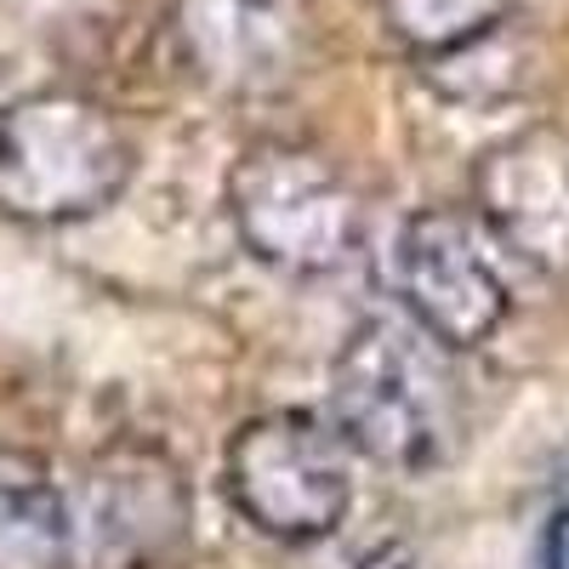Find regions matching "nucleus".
Instances as JSON below:
<instances>
[{
  "label": "nucleus",
  "mask_w": 569,
  "mask_h": 569,
  "mask_svg": "<svg viewBox=\"0 0 569 569\" xmlns=\"http://www.w3.org/2000/svg\"><path fill=\"white\" fill-rule=\"evenodd\" d=\"M74 552V512L52 467L0 445V569H63Z\"/></svg>",
  "instance_id": "nucleus-9"
},
{
  "label": "nucleus",
  "mask_w": 569,
  "mask_h": 569,
  "mask_svg": "<svg viewBox=\"0 0 569 569\" xmlns=\"http://www.w3.org/2000/svg\"><path fill=\"white\" fill-rule=\"evenodd\" d=\"M485 206L525 257L569 262V142L530 137L501 149L485 166Z\"/></svg>",
  "instance_id": "nucleus-8"
},
{
  "label": "nucleus",
  "mask_w": 569,
  "mask_h": 569,
  "mask_svg": "<svg viewBox=\"0 0 569 569\" xmlns=\"http://www.w3.org/2000/svg\"><path fill=\"white\" fill-rule=\"evenodd\" d=\"M353 569H416V552L405 541H376L370 552L353 558Z\"/></svg>",
  "instance_id": "nucleus-12"
},
{
  "label": "nucleus",
  "mask_w": 569,
  "mask_h": 569,
  "mask_svg": "<svg viewBox=\"0 0 569 569\" xmlns=\"http://www.w3.org/2000/svg\"><path fill=\"white\" fill-rule=\"evenodd\" d=\"M177 52L217 98H279L291 91L319 46L313 0H177Z\"/></svg>",
  "instance_id": "nucleus-6"
},
{
  "label": "nucleus",
  "mask_w": 569,
  "mask_h": 569,
  "mask_svg": "<svg viewBox=\"0 0 569 569\" xmlns=\"http://www.w3.org/2000/svg\"><path fill=\"white\" fill-rule=\"evenodd\" d=\"M382 18L416 58L450 63L512 23V0H382Z\"/></svg>",
  "instance_id": "nucleus-10"
},
{
  "label": "nucleus",
  "mask_w": 569,
  "mask_h": 569,
  "mask_svg": "<svg viewBox=\"0 0 569 569\" xmlns=\"http://www.w3.org/2000/svg\"><path fill=\"white\" fill-rule=\"evenodd\" d=\"M393 291L410 325H421L450 353L485 348L512 308L507 279L485 251V233L472 228V217L445 206L405 217L393 240Z\"/></svg>",
  "instance_id": "nucleus-5"
},
{
  "label": "nucleus",
  "mask_w": 569,
  "mask_h": 569,
  "mask_svg": "<svg viewBox=\"0 0 569 569\" xmlns=\"http://www.w3.org/2000/svg\"><path fill=\"white\" fill-rule=\"evenodd\" d=\"M188 485L160 450L114 456L91 485V525L98 552L114 569H160L188 541Z\"/></svg>",
  "instance_id": "nucleus-7"
},
{
  "label": "nucleus",
  "mask_w": 569,
  "mask_h": 569,
  "mask_svg": "<svg viewBox=\"0 0 569 569\" xmlns=\"http://www.w3.org/2000/svg\"><path fill=\"white\" fill-rule=\"evenodd\" d=\"M439 342L421 325L359 319L330 359V421L353 456L388 472H427L450 456L456 399Z\"/></svg>",
  "instance_id": "nucleus-1"
},
{
  "label": "nucleus",
  "mask_w": 569,
  "mask_h": 569,
  "mask_svg": "<svg viewBox=\"0 0 569 569\" xmlns=\"http://www.w3.org/2000/svg\"><path fill=\"white\" fill-rule=\"evenodd\" d=\"M222 485L257 536L308 547L325 541L353 507V445L325 416L268 410L228 439Z\"/></svg>",
  "instance_id": "nucleus-4"
},
{
  "label": "nucleus",
  "mask_w": 569,
  "mask_h": 569,
  "mask_svg": "<svg viewBox=\"0 0 569 569\" xmlns=\"http://www.w3.org/2000/svg\"><path fill=\"white\" fill-rule=\"evenodd\" d=\"M228 217L240 246L273 273L319 279L353 262L365 206L337 160L291 137H262L228 171Z\"/></svg>",
  "instance_id": "nucleus-3"
},
{
  "label": "nucleus",
  "mask_w": 569,
  "mask_h": 569,
  "mask_svg": "<svg viewBox=\"0 0 569 569\" xmlns=\"http://www.w3.org/2000/svg\"><path fill=\"white\" fill-rule=\"evenodd\" d=\"M137 177V149L114 109L80 91H29L0 109V211L69 228L109 211Z\"/></svg>",
  "instance_id": "nucleus-2"
},
{
  "label": "nucleus",
  "mask_w": 569,
  "mask_h": 569,
  "mask_svg": "<svg viewBox=\"0 0 569 569\" xmlns=\"http://www.w3.org/2000/svg\"><path fill=\"white\" fill-rule=\"evenodd\" d=\"M536 569H569V479H563L558 501L547 507V525L536 541Z\"/></svg>",
  "instance_id": "nucleus-11"
}]
</instances>
